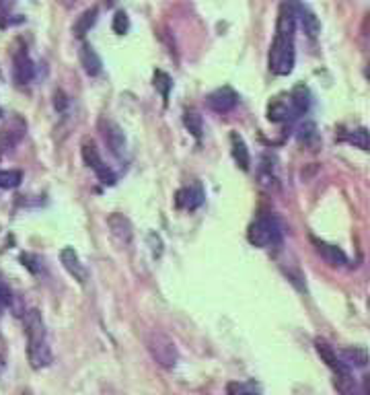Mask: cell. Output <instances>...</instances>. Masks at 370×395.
Masks as SVG:
<instances>
[{
    "label": "cell",
    "instance_id": "6",
    "mask_svg": "<svg viewBox=\"0 0 370 395\" xmlns=\"http://www.w3.org/2000/svg\"><path fill=\"white\" fill-rule=\"evenodd\" d=\"M99 132H101V136H103L107 148H109L115 157H119V155L126 150V134H124V130H122L113 120L101 117V120H99Z\"/></svg>",
    "mask_w": 370,
    "mask_h": 395
},
{
    "label": "cell",
    "instance_id": "21",
    "mask_svg": "<svg viewBox=\"0 0 370 395\" xmlns=\"http://www.w3.org/2000/svg\"><path fill=\"white\" fill-rule=\"evenodd\" d=\"M183 124H185V128L192 132V136L194 138H202V132H204V124H202V115L196 111V109H185V113H183Z\"/></svg>",
    "mask_w": 370,
    "mask_h": 395
},
{
    "label": "cell",
    "instance_id": "15",
    "mask_svg": "<svg viewBox=\"0 0 370 395\" xmlns=\"http://www.w3.org/2000/svg\"><path fill=\"white\" fill-rule=\"evenodd\" d=\"M78 58H80V64H82V68H84V72H86L89 76H97V74H101V70H103V62H101L99 54L93 49V45L82 43L80 49H78Z\"/></svg>",
    "mask_w": 370,
    "mask_h": 395
},
{
    "label": "cell",
    "instance_id": "18",
    "mask_svg": "<svg viewBox=\"0 0 370 395\" xmlns=\"http://www.w3.org/2000/svg\"><path fill=\"white\" fill-rule=\"evenodd\" d=\"M313 243H315L317 251L323 256V260H325L327 264H332V266H344V264H348V256H346L338 245H329V243L317 241V239H313Z\"/></svg>",
    "mask_w": 370,
    "mask_h": 395
},
{
    "label": "cell",
    "instance_id": "3",
    "mask_svg": "<svg viewBox=\"0 0 370 395\" xmlns=\"http://www.w3.org/2000/svg\"><path fill=\"white\" fill-rule=\"evenodd\" d=\"M144 344H146L148 354L152 357V361L159 367H163L167 371L177 367L179 352H177V344L173 342V338L169 334H165L163 330H148L144 336Z\"/></svg>",
    "mask_w": 370,
    "mask_h": 395
},
{
    "label": "cell",
    "instance_id": "33",
    "mask_svg": "<svg viewBox=\"0 0 370 395\" xmlns=\"http://www.w3.org/2000/svg\"><path fill=\"white\" fill-rule=\"evenodd\" d=\"M76 2H78V0H60V4H62V6H66V8H72Z\"/></svg>",
    "mask_w": 370,
    "mask_h": 395
},
{
    "label": "cell",
    "instance_id": "9",
    "mask_svg": "<svg viewBox=\"0 0 370 395\" xmlns=\"http://www.w3.org/2000/svg\"><path fill=\"white\" fill-rule=\"evenodd\" d=\"M208 107L216 113H229L237 107L239 103V95L231 89V87H220L216 91H212L206 99Z\"/></svg>",
    "mask_w": 370,
    "mask_h": 395
},
{
    "label": "cell",
    "instance_id": "31",
    "mask_svg": "<svg viewBox=\"0 0 370 395\" xmlns=\"http://www.w3.org/2000/svg\"><path fill=\"white\" fill-rule=\"evenodd\" d=\"M54 105H56V109H58V111H64V109H66L68 99L64 97V93H62V91H58V93L54 95Z\"/></svg>",
    "mask_w": 370,
    "mask_h": 395
},
{
    "label": "cell",
    "instance_id": "1",
    "mask_svg": "<svg viewBox=\"0 0 370 395\" xmlns=\"http://www.w3.org/2000/svg\"><path fill=\"white\" fill-rule=\"evenodd\" d=\"M294 31H297V14L294 0H284L278 12L276 37L270 47L268 66L276 76H288L294 70Z\"/></svg>",
    "mask_w": 370,
    "mask_h": 395
},
{
    "label": "cell",
    "instance_id": "22",
    "mask_svg": "<svg viewBox=\"0 0 370 395\" xmlns=\"http://www.w3.org/2000/svg\"><path fill=\"white\" fill-rule=\"evenodd\" d=\"M342 363L348 367V365H354V367H367L369 365V354H367V350L365 348H348V350H344L342 352Z\"/></svg>",
    "mask_w": 370,
    "mask_h": 395
},
{
    "label": "cell",
    "instance_id": "4",
    "mask_svg": "<svg viewBox=\"0 0 370 395\" xmlns=\"http://www.w3.org/2000/svg\"><path fill=\"white\" fill-rule=\"evenodd\" d=\"M280 227H278V221L274 216H259L255 218L251 225H249V231H247V239L251 245L255 247H272V245H278L280 243Z\"/></svg>",
    "mask_w": 370,
    "mask_h": 395
},
{
    "label": "cell",
    "instance_id": "13",
    "mask_svg": "<svg viewBox=\"0 0 370 395\" xmlns=\"http://www.w3.org/2000/svg\"><path fill=\"white\" fill-rule=\"evenodd\" d=\"M294 14H297V25L301 23L303 31L309 35V37H317L319 31H321V23L319 19L315 16V12H311L305 4H301L299 0H294Z\"/></svg>",
    "mask_w": 370,
    "mask_h": 395
},
{
    "label": "cell",
    "instance_id": "25",
    "mask_svg": "<svg viewBox=\"0 0 370 395\" xmlns=\"http://www.w3.org/2000/svg\"><path fill=\"white\" fill-rule=\"evenodd\" d=\"M154 87L161 91L163 101H165V105H167L169 93H171V87H173V80H171V76H169L165 70H154Z\"/></svg>",
    "mask_w": 370,
    "mask_h": 395
},
{
    "label": "cell",
    "instance_id": "23",
    "mask_svg": "<svg viewBox=\"0 0 370 395\" xmlns=\"http://www.w3.org/2000/svg\"><path fill=\"white\" fill-rule=\"evenodd\" d=\"M336 387H338V392L342 395H360L358 387H356V381L352 379L350 371L336 375Z\"/></svg>",
    "mask_w": 370,
    "mask_h": 395
},
{
    "label": "cell",
    "instance_id": "28",
    "mask_svg": "<svg viewBox=\"0 0 370 395\" xmlns=\"http://www.w3.org/2000/svg\"><path fill=\"white\" fill-rule=\"evenodd\" d=\"M111 27H113V31H115L117 35H126V33L130 31V19H128V14H126L124 10H117L115 16H113Z\"/></svg>",
    "mask_w": 370,
    "mask_h": 395
},
{
    "label": "cell",
    "instance_id": "5",
    "mask_svg": "<svg viewBox=\"0 0 370 395\" xmlns=\"http://www.w3.org/2000/svg\"><path fill=\"white\" fill-rule=\"evenodd\" d=\"M82 161H84V165L89 169L95 171V175L101 179V183H105V185H113L115 183V173L103 163V159H101V155H99V150L95 148L93 142H84L82 144Z\"/></svg>",
    "mask_w": 370,
    "mask_h": 395
},
{
    "label": "cell",
    "instance_id": "11",
    "mask_svg": "<svg viewBox=\"0 0 370 395\" xmlns=\"http://www.w3.org/2000/svg\"><path fill=\"white\" fill-rule=\"evenodd\" d=\"M25 130H27V124H25V120L23 117H19V115H10L6 122H4V126L0 128V144L2 146H14V144H19V140L25 136Z\"/></svg>",
    "mask_w": 370,
    "mask_h": 395
},
{
    "label": "cell",
    "instance_id": "7",
    "mask_svg": "<svg viewBox=\"0 0 370 395\" xmlns=\"http://www.w3.org/2000/svg\"><path fill=\"white\" fill-rule=\"evenodd\" d=\"M35 76V66L27 54V47H16L12 52V78L16 84H29Z\"/></svg>",
    "mask_w": 370,
    "mask_h": 395
},
{
    "label": "cell",
    "instance_id": "24",
    "mask_svg": "<svg viewBox=\"0 0 370 395\" xmlns=\"http://www.w3.org/2000/svg\"><path fill=\"white\" fill-rule=\"evenodd\" d=\"M21 21L23 19L19 14H14V10H12V2L0 0V27L6 29V27H10L14 23H21Z\"/></svg>",
    "mask_w": 370,
    "mask_h": 395
},
{
    "label": "cell",
    "instance_id": "29",
    "mask_svg": "<svg viewBox=\"0 0 370 395\" xmlns=\"http://www.w3.org/2000/svg\"><path fill=\"white\" fill-rule=\"evenodd\" d=\"M299 132H301V134H299V138H301L303 142H309V140H317V130H315V124H313V122H309V124H303Z\"/></svg>",
    "mask_w": 370,
    "mask_h": 395
},
{
    "label": "cell",
    "instance_id": "8",
    "mask_svg": "<svg viewBox=\"0 0 370 395\" xmlns=\"http://www.w3.org/2000/svg\"><path fill=\"white\" fill-rule=\"evenodd\" d=\"M107 229L111 233V237L119 243V245H130L132 239H134V227L130 223L128 216L119 214V212H113L107 216Z\"/></svg>",
    "mask_w": 370,
    "mask_h": 395
},
{
    "label": "cell",
    "instance_id": "12",
    "mask_svg": "<svg viewBox=\"0 0 370 395\" xmlns=\"http://www.w3.org/2000/svg\"><path fill=\"white\" fill-rule=\"evenodd\" d=\"M60 262H62L64 270H66L74 280H78L80 284L86 282L89 272H86V268L80 264V258H78V253H76L72 247H64V249L60 251Z\"/></svg>",
    "mask_w": 370,
    "mask_h": 395
},
{
    "label": "cell",
    "instance_id": "27",
    "mask_svg": "<svg viewBox=\"0 0 370 395\" xmlns=\"http://www.w3.org/2000/svg\"><path fill=\"white\" fill-rule=\"evenodd\" d=\"M23 179V173L21 171H0V188H16Z\"/></svg>",
    "mask_w": 370,
    "mask_h": 395
},
{
    "label": "cell",
    "instance_id": "10",
    "mask_svg": "<svg viewBox=\"0 0 370 395\" xmlns=\"http://www.w3.org/2000/svg\"><path fill=\"white\" fill-rule=\"evenodd\" d=\"M294 117H299V113H297V109L292 105L290 93L278 95L268 103V120L270 122H288V120H294Z\"/></svg>",
    "mask_w": 370,
    "mask_h": 395
},
{
    "label": "cell",
    "instance_id": "17",
    "mask_svg": "<svg viewBox=\"0 0 370 395\" xmlns=\"http://www.w3.org/2000/svg\"><path fill=\"white\" fill-rule=\"evenodd\" d=\"M202 202H204V192L200 185L183 188L177 192V198H175V204L179 208H185V210H196L198 206H202Z\"/></svg>",
    "mask_w": 370,
    "mask_h": 395
},
{
    "label": "cell",
    "instance_id": "26",
    "mask_svg": "<svg viewBox=\"0 0 370 395\" xmlns=\"http://www.w3.org/2000/svg\"><path fill=\"white\" fill-rule=\"evenodd\" d=\"M346 142L360 148V150H369V130L367 128H358L354 132H350L346 136Z\"/></svg>",
    "mask_w": 370,
    "mask_h": 395
},
{
    "label": "cell",
    "instance_id": "16",
    "mask_svg": "<svg viewBox=\"0 0 370 395\" xmlns=\"http://www.w3.org/2000/svg\"><path fill=\"white\" fill-rule=\"evenodd\" d=\"M231 153H233V159L235 163L243 169V171H249L251 169V157H249V148L243 140V136L239 132H233L231 134Z\"/></svg>",
    "mask_w": 370,
    "mask_h": 395
},
{
    "label": "cell",
    "instance_id": "14",
    "mask_svg": "<svg viewBox=\"0 0 370 395\" xmlns=\"http://www.w3.org/2000/svg\"><path fill=\"white\" fill-rule=\"evenodd\" d=\"M315 350H317V354L321 357V361L338 375V373H348V367L342 363V359L338 357V352L325 342V340H321V338H317L315 340Z\"/></svg>",
    "mask_w": 370,
    "mask_h": 395
},
{
    "label": "cell",
    "instance_id": "2",
    "mask_svg": "<svg viewBox=\"0 0 370 395\" xmlns=\"http://www.w3.org/2000/svg\"><path fill=\"white\" fill-rule=\"evenodd\" d=\"M25 334H27V357L29 365L39 371L51 365V350L47 342V332L43 317L37 309L25 313Z\"/></svg>",
    "mask_w": 370,
    "mask_h": 395
},
{
    "label": "cell",
    "instance_id": "30",
    "mask_svg": "<svg viewBox=\"0 0 370 395\" xmlns=\"http://www.w3.org/2000/svg\"><path fill=\"white\" fill-rule=\"evenodd\" d=\"M10 303V293H8V289L0 282V315H2V311H4V307Z\"/></svg>",
    "mask_w": 370,
    "mask_h": 395
},
{
    "label": "cell",
    "instance_id": "34",
    "mask_svg": "<svg viewBox=\"0 0 370 395\" xmlns=\"http://www.w3.org/2000/svg\"><path fill=\"white\" fill-rule=\"evenodd\" d=\"M23 395H31V394H29V392H25V394H23Z\"/></svg>",
    "mask_w": 370,
    "mask_h": 395
},
{
    "label": "cell",
    "instance_id": "20",
    "mask_svg": "<svg viewBox=\"0 0 370 395\" xmlns=\"http://www.w3.org/2000/svg\"><path fill=\"white\" fill-rule=\"evenodd\" d=\"M290 99H292V105H294L299 115H305L309 111V107H311V93H309L307 87H303V84L294 87L290 91Z\"/></svg>",
    "mask_w": 370,
    "mask_h": 395
},
{
    "label": "cell",
    "instance_id": "19",
    "mask_svg": "<svg viewBox=\"0 0 370 395\" xmlns=\"http://www.w3.org/2000/svg\"><path fill=\"white\" fill-rule=\"evenodd\" d=\"M97 14H99V8L97 6H91V8H86L78 19H76V23H74V27H72V33L76 35V37H84L89 31H91V27L95 25V21H97Z\"/></svg>",
    "mask_w": 370,
    "mask_h": 395
},
{
    "label": "cell",
    "instance_id": "32",
    "mask_svg": "<svg viewBox=\"0 0 370 395\" xmlns=\"http://www.w3.org/2000/svg\"><path fill=\"white\" fill-rule=\"evenodd\" d=\"M239 387V394L241 395H259V390L255 383H247V385H237Z\"/></svg>",
    "mask_w": 370,
    "mask_h": 395
}]
</instances>
